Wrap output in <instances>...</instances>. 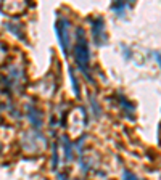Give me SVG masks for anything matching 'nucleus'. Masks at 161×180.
I'll use <instances>...</instances> for the list:
<instances>
[{"mask_svg": "<svg viewBox=\"0 0 161 180\" xmlns=\"http://www.w3.org/2000/svg\"><path fill=\"white\" fill-rule=\"evenodd\" d=\"M79 35H80V39H79V42L76 45V61H77L79 68L86 73L87 71V63H89V50H87V42L84 39L82 31H79Z\"/></svg>", "mask_w": 161, "mask_h": 180, "instance_id": "nucleus-1", "label": "nucleus"}]
</instances>
